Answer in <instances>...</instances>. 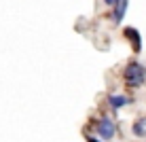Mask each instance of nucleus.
I'll use <instances>...</instances> for the list:
<instances>
[{
  "label": "nucleus",
  "mask_w": 146,
  "mask_h": 142,
  "mask_svg": "<svg viewBox=\"0 0 146 142\" xmlns=\"http://www.w3.org/2000/svg\"><path fill=\"white\" fill-rule=\"evenodd\" d=\"M131 131L138 136V138H144V136H146V117H144V119H140V121H135Z\"/></svg>",
  "instance_id": "nucleus-6"
},
{
  "label": "nucleus",
  "mask_w": 146,
  "mask_h": 142,
  "mask_svg": "<svg viewBox=\"0 0 146 142\" xmlns=\"http://www.w3.org/2000/svg\"><path fill=\"white\" fill-rule=\"evenodd\" d=\"M95 131H98V138H102V140H112L114 136H117V123H114L110 117H102V119L98 121V127H95Z\"/></svg>",
  "instance_id": "nucleus-2"
},
{
  "label": "nucleus",
  "mask_w": 146,
  "mask_h": 142,
  "mask_svg": "<svg viewBox=\"0 0 146 142\" xmlns=\"http://www.w3.org/2000/svg\"><path fill=\"white\" fill-rule=\"evenodd\" d=\"M104 2H106V4H110V7H114V4H117L119 0H104Z\"/></svg>",
  "instance_id": "nucleus-7"
},
{
  "label": "nucleus",
  "mask_w": 146,
  "mask_h": 142,
  "mask_svg": "<svg viewBox=\"0 0 146 142\" xmlns=\"http://www.w3.org/2000/svg\"><path fill=\"white\" fill-rule=\"evenodd\" d=\"M108 104H110V108H112V110H119V108H123V106L131 104V98H127V95H110Z\"/></svg>",
  "instance_id": "nucleus-5"
},
{
  "label": "nucleus",
  "mask_w": 146,
  "mask_h": 142,
  "mask_svg": "<svg viewBox=\"0 0 146 142\" xmlns=\"http://www.w3.org/2000/svg\"><path fill=\"white\" fill-rule=\"evenodd\" d=\"M127 7H129V0H119L112 9V21L114 23H121L125 19V13H127Z\"/></svg>",
  "instance_id": "nucleus-4"
},
{
  "label": "nucleus",
  "mask_w": 146,
  "mask_h": 142,
  "mask_svg": "<svg viewBox=\"0 0 146 142\" xmlns=\"http://www.w3.org/2000/svg\"><path fill=\"white\" fill-rule=\"evenodd\" d=\"M125 36H127L129 43H133V51L135 53L142 51V36H140L138 28H125Z\"/></svg>",
  "instance_id": "nucleus-3"
},
{
  "label": "nucleus",
  "mask_w": 146,
  "mask_h": 142,
  "mask_svg": "<svg viewBox=\"0 0 146 142\" xmlns=\"http://www.w3.org/2000/svg\"><path fill=\"white\" fill-rule=\"evenodd\" d=\"M123 79H125V83H127L129 87H142L146 83V66L135 62V59L129 62L123 70Z\"/></svg>",
  "instance_id": "nucleus-1"
}]
</instances>
